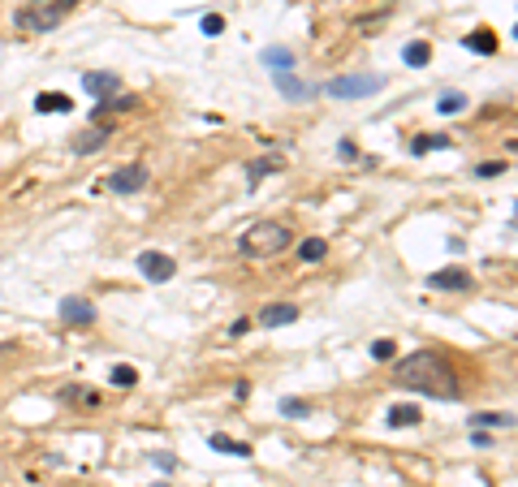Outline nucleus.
Listing matches in <instances>:
<instances>
[{
	"instance_id": "obj_1",
	"label": "nucleus",
	"mask_w": 518,
	"mask_h": 487,
	"mask_svg": "<svg viewBox=\"0 0 518 487\" xmlns=\"http://www.w3.org/2000/svg\"><path fill=\"white\" fill-rule=\"evenodd\" d=\"M398 384H406V388H415V393H428V397H440V401L462 397L454 367L445 363V354H436V349H419V354L402 358L398 363Z\"/></svg>"
},
{
	"instance_id": "obj_2",
	"label": "nucleus",
	"mask_w": 518,
	"mask_h": 487,
	"mask_svg": "<svg viewBox=\"0 0 518 487\" xmlns=\"http://www.w3.org/2000/svg\"><path fill=\"white\" fill-rule=\"evenodd\" d=\"M289 246V228L277 220H259L255 228L242 233V254H277Z\"/></svg>"
},
{
	"instance_id": "obj_3",
	"label": "nucleus",
	"mask_w": 518,
	"mask_h": 487,
	"mask_svg": "<svg viewBox=\"0 0 518 487\" xmlns=\"http://www.w3.org/2000/svg\"><path fill=\"white\" fill-rule=\"evenodd\" d=\"M73 5H78V0H43V5H31V9L17 13V27L22 31H52L69 17Z\"/></svg>"
},
{
	"instance_id": "obj_4",
	"label": "nucleus",
	"mask_w": 518,
	"mask_h": 487,
	"mask_svg": "<svg viewBox=\"0 0 518 487\" xmlns=\"http://www.w3.org/2000/svg\"><path fill=\"white\" fill-rule=\"evenodd\" d=\"M324 91L333 99H367L384 91V73H345V78H333Z\"/></svg>"
},
{
	"instance_id": "obj_5",
	"label": "nucleus",
	"mask_w": 518,
	"mask_h": 487,
	"mask_svg": "<svg viewBox=\"0 0 518 487\" xmlns=\"http://www.w3.org/2000/svg\"><path fill=\"white\" fill-rule=\"evenodd\" d=\"M147 177H152V168H147L143 160H134V164H121V168L108 177V186H113L117 194H138V190L147 186Z\"/></svg>"
},
{
	"instance_id": "obj_6",
	"label": "nucleus",
	"mask_w": 518,
	"mask_h": 487,
	"mask_svg": "<svg viewBox=\"0 0 518 487\" xmlns=\"http://www.w3.org/2000/svg\"><path fill=\"white\" fill-rule=\"evenodd\" d=\"M138 272L147 276V280H173L178 276V263H173V254H160V250H143L138 254Z\"/></svg>"
},
{
	"instance_id": "obj_7",
	"label": "nucleus",
	"mask_w": 518,
	"mask_h": 487,
	"mask_svg": "<svg viewBox=\"0 0 518 487\" xmlns=\"http://www.w3.org/2000/svg\"><path fill=\"white\" fill-rule=\"evenodd\" d=\"M82 91L91 99H113L121 91V73H104V69H95V73H82Z\"/></svg>"
},
{
	"instance_id": "obj_8",
	"label": "nucleus",
	"mask_w": 518,
	"mask_h": 487,
	"mask_svg": "<svg viewBox=\"0 0 518 487\" xmlns=\"http://www.w3.org/2000/svg\"><path fill=\"white\" fill-rule=\"evenodd\" d=\"M61 319H65V324H95V302L82 298V293L61 298Z\"/></svg>"
},
{
	"instance_id": "obj_9",
	"label": "nucleus",
	"mask_w": 518,
	"mask_h": 487,
	"mask_svg": "<svg viewBox=\"0 0 518 487\" xmlns=\"http://www.w3.org/2000/svg\"><path fill=\"white\" fill-rule=\"evenodd\" d=\"M294 319H298V306H294V302H273V306L259 311V328H285Z\"/></svg>"
},
{
	"instance_id": "obj_10",
	"label": "nucleus",
	"mask_w": 518,
	"mask_h": 487,
	"mask_svg": "<svg viewBox=\"0 0 518 487\" xmlns=\"http://www.w3.org/2000/svg\"><path fill=\"white\" fill-rule=\"evenodd\" d=\"M428 289H471V276L462 268H440L428 276Z\"/></svg>"
},
{
	"instance_id": "obj_11",
	"label": "nucleus",
	"mask_w": 518,
	"mask_h": 487,
	"mask_svg": "<svg viewBox=\"0 0 518 487\" xmlns=\"http://www.w3.org/2000/svg\"><path fill=\"white\" fill-rule=\"evenodd\" d=\"M273 78H277V91H281L285 99H311V91H315V87H307L294 69H281V73H273Z\"/></svg>"
},
{
	"instance_id": "obj_12",
	"label": "nucleus",
	"mask_w": 518,
	"mask_h": 487,
	"mask_svg": "<svg viewBox=\"0 0 518 487\" xmlns=\"http://www.w3.org/2000/svg\"><path fill=\"white\" fill-rule=\"evenodd\" d=\"M108 134H113L108 125H91V130H82L78 138H73V156H91V151H100Z\"/></svg>"
},
{
	"instance_id": "obj_13",
	"label": "nucleus",
	"mask_w": 518,
	"mask_h": 487,
	"mask_svg": "<svg viewBox=\"0 0 518 487\" xmlns=\"http://www.w3.org/2000/svg\"><path fill=\"white\" fill-rule=\"evenodd\" d=\"M462 48H471V52H480V57H492L501 43H497V35H492L488 27H480V31H471V35L462 39Z\"/></svg>"
},
{
	"instance_id": "obj_14",
	"label": "nucleus",
	"mask_w": 518,
	"mask_h": 487,
	"mask_svg": "<svg viewBox=\"0 0 518 487\" xmlns=\"http://www.w3.org/2000/svg\"><path fill=\"white\" fill-rule=\"evenodd\" d=\"M402 61H406L410 69H424V65L432 61V43H428V39H415V43H406V52H402Z\"/></svg>"
},
{
	"instance_id": "obj_15",
	"label": "nucleus",
	"mask_w": 518,
	"mask_h": 487,
	"mask_svg": "<svg viewBox=\"0 0 518 487\" xmlns=\"http://www.w3.org/2000/svg\"><path fill=\"white\" fill-rule=\"evenodd\" d=\"M259 61H264L268 69H273V73H281V69H294V52H289V48H264V52H259Z\"/></svg>"
},
{
	"instance_id": "obj_16",
	"label": "nucleus",
	"mask_w": 518,
	"mask_h": 487,
	"mask_svg": "<svg viewBox=\"0 0 518 487\" xmlns=\"http://www.w3.org/2000/svg\"><path fill=\"white\" fill-rule=\"evenodd\" d=\"M35 108L39 112H69L73 104H69V95H61V91H43V95H35Z\"/></svg>"
},
{
	"instance_id": "obj_17",
	"label": "nucleus",
	"mask_w": 518,
	"mask_h": 487,
	"mask_svg": "<svg viewBox=\"0 0 518 487\" xmlns=\"http://www.w3.org/2000/svg\"><path fill=\"white\" fill-rule=\"evenodd\" d=\"M419 419H424V414H419V405H389V427H415Z\"/></svg>"
},
{
	"instance_id": "obj_18",
	"label": "nucleus",
	"mask_w": 518,
	"mask_h": 487,
	"mask_svg": "<svg viewBox=\"0 0 518 487\" xmlns=\"http://www.w3.org/2000/svg\"><path fill=\"white\" fill-rule=\"evenodd\" d=\"M445 147H454V143H449V134H419V138L410 143L415 156H428V151H445Z\"/></svg>"
},
{
	"instance_id": "obj_19",
	"label": "nucleus",
	"mask_w": 518,
	"mask_h": 487,
	"mask_svg": "<svg viewBox=\"0 0 518 487\" xmlns=\"http://www.w3.org/2000/svg\"><path fill=\"white\" fill-rule=\"evenodd\" d=\"M208 444L216 449V453H229V457H251V444H242V440H229V435H208Z\"/></svg>"
},
{
	"instance_id": "obj_20",
	"label": "nucleus",
	"mask_w": 518,
	"mask_h": 487,
	"mask_svg": "<svg viewBox=\"0 0 518 487\" xmlns=\"http://www.w3.org/2000/svg\"><path fill=\"white\" fill-rule=\"evenodd\" d=\"M466 108V95L462 91H440V99H436V112L440 117H458Z\"/></svg>"
},
{
	"instance_id": "obj_21",
	"label": "nucleus",
	"mask_w": 518,
	"mask_h": 487,
	"mask_svg": "<svg viewBox=\"0 0 518 487\" xmlns=\"http://www.w3.org/2000/svg\"><path fill=\"white\" fill-rule=\"evenodd\" d=\"M324 254H329V242H324V238H307V242L298 246V259H303V263H319Z\"/></svg>"
},
{
	"instance_id": "obj_22",
	"label": "nucleus",
	"mask_w": 518,
	"mask_h": 487,
	"mask_svg": "<svg viewBox=\"0 0 518 487\" xmlns=\"http://www.w3.org/2000/svg\"><path fill=\"white\" fill-rule=\"evenodd\" d=\"M281 168H285V160H281V156H268V160L246 164V177H251V182H259V177H268V173H281Z\"/></svg>"
},
{
	"instance_id": "obj_23",
	"label": "nucleus",
	"mask_w": 518,
	"mask_h": 487,
	"mask_svg": "<svg viewBox=\"0 0 518 487\" xmlns=\"http://www.w3.org/2000/svg\"><path fill=\"white\" fill-rule=\"evenodd\" d=\"M138 99L134 95H113V99H100V108H95V117H104V112H126V108H134Z\"/></svg>"
},
{
	"instance_id": "obj_24",
	"label": "nucleus",
	"mask_w": 518,
	"mask_h": 487,
	"mask_svg": "<svg viewBox=\"0 0 518 487\" xmlns=\"http://www.w3.org/2000/svg\"><path fill=\"white\" fill-rule=\"evenodd\" d=\"M281 414H285V419H307V414H311V405L298 401V397H281Z\"/></svg>"
},
{
	"instance_id": "obj_25",
	"label": "nucleus",
	"mask_w": 518,
	"mask_h": 487,
	"mask_svg": "<svg viewBox=\"0 0 518 487\" xmlns=\"http://www.w3.org/2000/svg\"><path fill=\"white\" fill-rule=\"evenodd\" d=\"M108 384H117V388H134V384H138V371H134V367H113Z\"/></svg>"
},
{
	"instance_id": "obj_26",
	"label": "nucleus",
	"mask_w": 518,
	"mask_h": 487,
	"mask_svg": "<svg viewBox=\"0 0 518 487\" xmlns=\"http://www.w3.org/2000/svg\"><path fill=\"white\" fill-rule=\"evenodd\" d=\"M471 423L475 427H501V431H510L514 427V414H475Z\"/></svg>"
},
{
	"instance_id": "obj_27",
	"label": "nucleus",
	"mask_w": 518,
	"mask_h": 487,
	"mask_svg": "<svg viewBox=\"0 0 518 487\" xmlns=\"http://www.w3.org/2000/svg\"><path fill=\"white\" fill-rule=\"evenodd\" d=\"M199 31H203V35H220V31H225V17H220V13H203Z\"/></svg>"
},
{
	"instance_id": "obj_28",
	"label": "nucleus",
	"mask_w": 518,
	"mask_h": 487,
	"mask_svg": "<svg viewBox=\"0 0 518 487\" xmlns=\"http://www.w3.org/2000/svg\"><path fill=\"white\" fill-rule=\"evenodd\" d=\"M393 354H398V345H393L389 337H380V341L372 345V358H380V363H389V358H393Z\"/></svg>"
},
{
	"instance_id": "obj_29",
	"label": "nucleus",
	"mask_w": 518,
	"mask_h": 487,
	"mask_svg": "<svg viewBox=\"0 0 518 487\" xmlns=\"http://www.w3.org/2000/svg\"><path fill=\"white\" fill-rule=\"evenodd\" d=\"M61 401H87V405H95V393H87V388H61Z\"/></svg>"
},
{
	"instance_id": "obj_30",
	"label": "nucleus",
	"mask_w": 518,
	"mask_h": 487,
	"mask_svg": "<svg viewBox=\"0 0 518 487\" xmlns=\"http://www.w3.org/2000/svg\"><path fill=\"white\" fill-rule=\"evenodd\" d=\"M501 173H505V164H501V160H488V164H480V168H475V177H501Z\"/></svg>"
},
{
	"instance_id": "obj_31",
	"label": "nucleus",
	"mask_w": 518,
	"mask_h": 487,
	"mask_svg": "<svg viewBox=\"0 0 518 487\" xmlns=\"http://www.w3.org/2000/svg\"><path fill=\"white\" fill-rule=\"evenodd\" d=\"M156 466L160 470H178V457H173V453H156Z\"/></svg>"
},
{
	"instance_id": "obj_32",
	"label": "nucleus",
	"mask_w": 518,
	"mask_h": 487,
	"mask_svg": "<svg viewBox=\"0 0 518 487\" xmlns=\"http://www.w3.org/2000/svg\"><path fill=\"white\" fill-rule=\"evenodd\" d=\"M337 151H341V160H354V156H359V147H354L350 138H341V147H337Z\"/></svg>"
},
{
	"instance_id": "obj_33",
	"label": "nucleus",
	"mask_w": 518,
	"mask_h": 487,
	"mask_svg": "<svg viewBox=\"0 0 518 487\" xmlns=\"http://www.w3.org/2000/svg\"><path fill=\"white\" fill-rule=\"evenodd\" d=\"M156 487H168V483H156Z\"/></svg>"
},
{
	"instance_id": "obj_34",
	"label": "nucleus",
	"mask_w": 518,
	"mask_h": 487,
	"mask_svg": "<svg viewBox=\"0 0 518 487\" xmlns=\"http://www.w3.org/2000/svg\"><path fill=\"white\" fill-rule=\"evenodd\" d=\"M35 5H43V0H35Z\"/></svg>"
}]
</instances>
